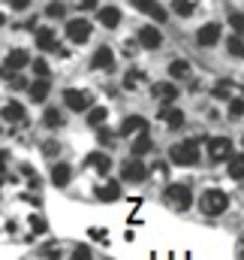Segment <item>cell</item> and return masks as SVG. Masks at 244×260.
Returning a JSON list of instances; mask_svg holds the SVG:
<instances>
[{
  "label": "cell",
  "mask_w": 244,
  "mask_h": 260,
  "mask_svg": "<svg viewBox=\"0 0 244 260\" xmlns=\"http://www.w3.org/2000/svg\"><path fill=\"white\" fill-rule=\"evenodd\" d=\"M169 160L175 167H196L199 164V142L196 139H181L169 148Z\"/></svg>",
  "instance_id": "obj_1"
},
{
  "label": "cell",
  "mask_w": 244,
  "mask_h": 260,
  "mask_svg": "<svg viewBox=\"0 0 244 260\" xmlns=\"http://www.w3.org/2000/svg\"><path fill=\"white\" fill-rule=\"evenodd\" d=\"M199 206H202V212H205L208 218H217V215H223V212L229 209V197H226V191H220V188H211V191L202 194Z\"/></svg>",
  "instance_id": "obj_2"
},
{
  "label": "cell",
  "mask_w": 244,
  "mask_h": 260,
  "mask_svg": "<svg viewBox=\"0 0 244 260\" xmlns=\"http://www.w3.org/2000/svg\"><path fill=\"white\" fill-rule=\"evenodd\" d=\"M163 200H166V206H169L172 212H187V209L193 206V191H190L187 185H169L166 194H163Z\"/></svg>",
  "instance_id": "obj_3"
},
{
  "label": "cell",
  "mask_w": 244,
  "mask_h": 260,
  "mask_svg": "<svg viewBox=\"0 0 244 260\" xmlns=\"http://www.w3.org/2000/svg\"><path fill=\"white\" fill-rule=\"evenodd\" d=\"M63 103H66V109H72V112H85V109H91L94 97H91V91H85V88H66V91H63Z\"/></svg>",
  "instance_id": "obj_4"
},
{
  "label": "cell",
  "mask_w": 244,
  "mask_h": 260,
  "mask_svg": "<svg viewBox=\"0 0 244 260\" xmlns=\"http://www.w3.org/2000/svg\"><path fill=\"white\" fill-rule=\"evenodd\" d=\"M208 157H211L214 164L229 160V157H232V139H229V136H214V139H208Z\"/></svg>",
  "instance_id": "obj_5"
},
{
  "label": "cell",
  "mask_w": 244,
  "mask_h": 260,
  "mask_svg": "<svg viewBox=\"0 0 244 260\" xmlns=\"http://www.w3.org/2000/svg\"><path fill=\"white\" fill-rule=\"evenodd\" d=\"M66 37H69V43H75V46L88 43V37H91V21H88V18H69V21H66Z\"/></svg>",
  "instance_id": "obj_6"
},
{
  "label": "cell",
  "mask_w": 244,
  "mask_h": 260,
  "mask_svg": "<svg viewBox=\"0 0 244 260\" xmlns=\"http://www.w3.org/2000/svg\"><path fill=\"white\" fill-rule=\"evenodd\" d=\"M220 37H223V30H220V24H217V21H208V24H202V27L196 30V43H199L202 49L217 46V43H220Z\"/></svg>",
  "instance_id": "obj_7"
},
{
  "label": "cell",
  "mask_w": 244,
  "mask_h": 260,
  "mask_svg": "<svg viewBox=\"0 0 244 260\" xmlns=\"http://www.w3.org/2000/svg\"><path fill=\"white\" fill-rule=\"evenodd\" d=\"M121 179L124 182H145V179H148V164H142L139 157L127 160L121 167Z\"/></svg>",
  "instance_id": "obj_8"
},
{
  "label": "cell",
  "mask_w": 244,
  "mask_h": 260,
  "mask_svg": "<svg viewBox=\"0 0 244 260\" xmlns=\"http://www.w3.org/2000/svg\"><path fill=\"white\" fill-rule=\"evenodd\" d=\"M139 46H142V49H160V46H163V34H160V27H154V24L139 27Z\"/></svg>",
  "instance_id": "obj_9"
},
{
  "label": "cell",
  "mask_w": 244,
  "mask_h": 260,
  "mask_svg": "<svg viewBox=\"0 0 244 260\" xmlns=\"http://www.w3.org/2000/svg\"><path fill=\"white\" fill-rule=\"evenodd\" d=\"M24 115H27V109H24L18 100H9V103H3V106H0V118H3L6 124H21V121H24Z\"/></svg>",
  "instance_id": "obj_10"
},
{
  "label": "cell",
  "mask_w": 244,
  "mask_h": 260,
  "mask_svg": "<svg viewBox=\"0 0 244 260\" xmlns=\"http://www.w3.org/2000/svg\"><path fill=\"white\" fill-rule=\"evenodd\" d=\"M151 94H154V100H160V103H175L181 91L175 88V82H157Z\"/></svg>",
  "instance_id": "obj_11"
},
{
  "label": "cell",
  "mask_w": 244,
  "mask_h": 260,
  "mask_svg": "<svg viewBox=\"0 0 244 260\" xmlns=\"http://www.w3.org/2000/svg\"><path fill=\"white\" fill-rule=\"evenodd\" d=\"M91 67H94V70H112V67H115V52H112L109 46H100V49L94 52V58H91Z\"/></svg>",
  "instance_id": "obj_12"
},
{
  "label": "cell",
  "mask_w": 244,
  "mask_h": 260,
  "mask_svg": "<svg viewBox=\"0 0 244 260\" xmlns=\"http://www.w3.org/2000/svg\"><path fill=\"white\" fill-rule=\"evenodd\" d=\"M160 118H163V124H166V127H172V130L184 124V112L178 109V106H172V103H166V106L160 109Z\"/></svg>",
  "instance_id": "obj_13"
},
{
  "label": "cell",
  "mask_w": 244,
  "mask_h": 260,
  "mask_svg": "<svg viewBox=\"0 0 244 260\" xmlns=\"http://www.w3.org/2000/svg\"><path fill=\"white\" fill-rule=\"evenodd\" d=\"M27 64H30V55H27L24 49H12V52L3 58V67H9V70H15V73H18V70H24Z\"/></svg>",
  "instance_id": "obj_14"
},
{
  "label": "cell",
  "mask_w": 244,
  "mask_h": 260,
  "mask_svg": "<svg viewBox=\"0 0 244 260\" xmlns=\"http://www.w3.org/2000/svg\"><path fill=\"white\" fill-rule=\"evenodd\" d=\"M97 18H100V24H103V27H109V30H115V27L121 24V9H118V6H103Z\"/></svg>",
  "instance_id": "obj_15"
},
{
  "label": "cell",
  "mask_w": 244,
  "mask_h": 260,
  "mask_svg": "<svg viewBox=\"0 0 244 260\" xmlns=\"http://www.w3.org/2000/svg\"><path fill=\"white\" fill-rule=\"evenodd\" d=\"M85 164H88V167H94L100 176H106V173L112 170V157H109V154H103V151H94V154H88V157H85Z\"/></svg>",
  "instance_id": "obj_16"
},
{
  "label": "cell",
  "mask_w": 244,
  "mask_h": 260,
  "mask_svg": "<svg viewBox=\"0 0 244 260\" xmlns=\"http://www.w3.org/2000/svg\"><path fill=\"white\" fill-rule=\"evenodd\" d=\"M69 179H72V167L69 164H55L52 167V185L55 188H66Z\"/></svg>",
  "instance_id": "obj_17"
},
{
  "label": "cell",
  "mask_w": 244,
  "mask_h": 260,
  "mask_svg": "<svg viewBox=\"0 0 244 260\" xmlns=\"http://www.w3.org/2000/svg\"><path fill=\"white\" fill-rule=\"evenodd\" d=\"M36 46H39L43 52H55V49H58L55 30H52V27H39V30H36Z\"/></svg>",
  "instance_id": "obj_18"
},
{
  "label": "cell",
  "mask_w": 244,
  "mask_h": 260,
  "mask_svg": "<svg viewBox=\"0 0 244 260\" xmlns=\"http://www.w3.org/2000/svg\"><path fill=\"white\" fill-rule=\"evenodd\" d=\"M151 148H154V142H151V133H148V130H142V133L133 139V145H130L133 157H142V154H148Z\"/></svg>",
  "instance_id": "obj_19"
},
{
  "label": "cell",
  "mask_w": 244,
  "mask_h": 260,
  "mask_svg": "<svg viewBox=\"0 0 244 260\" xmlns=\"http://www.w3.org/2000/svg\"><path fill=\"white\" fill-rule=\"evenodd\" d=\"M130 3H133L136 9H142V12H151L157 21H166V9H163L157 0H130Z\"/></svg>",
  "instance_id": "obj_20"
},
{
  "label": "cell",
  "mask_w": 244,
  "mask_h": 260,
  "mask_svg": "<svg viewBox=\"0 0 244 260\" xmlns=\"http://www.w3.org/2000/svg\"><path fill=\"white\" fill-rule=\"evenodd\" d=\"M142 130H148V121L142 118V115H127L121 121V136H130V133H142Z\"/></svg>",
  "instance_id": "obj_21"
},
{
  "label": "cell",
  "mask_w": 244,
  "mask_h": 260,
  "mask_svg": "<svg viewBox=\"0 0 244 260\" xmlns=\"http://www.w3.org/2000/svg\"><path fill=\"white\" fill-rule=\"evenodd\" d=\"M97 200H100V203H115V200H121V185H118V182H106L103 188H97Z\"/></svg>",
  "instance_id": "obj_22"
},
{
  "label": "cell",
  "mask_w": 244,
  "mask_h": 260,
  "mask_svg": "<svg viewBox=\"0 0 244 260\" xmlns=\"http://www.w3.org/2000/svg\"><path fill=\"white\" fill-rule=\"evenodd\" d=\"M145 82H148V76H145L142 70H136V67L124 73V88H127V91H136V88H139V85H145Z\"/></svg>",
  "instance_id": "obj_23"
},
{
  "label": "cell",
  "mask_w": 244,
  "mask_h": 260,
  "mask_svg": "<svg viewBox=\"0 0 244 260\" xmlns=\"http://www.w3.org/2000/svg\"><path fill=\"white\" fill-rule=\"evenodd\" d=\"M27 91H30V100H36V103H43V100L49 97V91H52V85H49V79H36V82H33L30 88H27Z\"/></svg>",
  "instance_id": "obj_24"
},
{
  "label": "cell",
  "mask_w": 244,
  "mask_h": 260,
  "mask_svg": "<svg viewBox=\"0 0 244 260\" xmlns=\"http://www.w3.org/2000/svg\"><path fill=\"white\" fill-rule=\"evenodd\" d=\"M229 176H232L235 182H241V179H244V151L229 157Z\"/></svg>",
  "instance_id": "obj_25"
},
{
  "label": "cell",
  "mask_w": 244,
  "mask_h": 260,
  "mask_svg": "<svg viewBox=\"0 0 244 260\" xmlns=\"http://www.w3.org/2000/svg\"><path fill=\"white\" fill-rule=\"evenodd\" d=\"M106 118H109V109H106V106H94L91 115H88V124H91V127H103Z\"/></svg>",
  "instance_id": "obj_26"
},
{
  "label": "cell",
  "mask_w": 244,
  "mask_h": 260,
  "mask_svg": "<svg viewBox=\"0 0 244 260\" xmlns=\"http://www.w3.org/2000/svg\"><path fill=\"white\" fill-rule=\"evenodd\" d=\"M169 76L172 79H190V64L181 61V58L178 61H169Z\"/></svg>",
  "instance_id": "obj_27"
},
{
  "label": "cell",
  "mask_w": 244,
  "mask_h": 260,
  "mask_svg": "<svg viewBox=\"0 0 244 260\" xmlns=\"http://www.w3.org/2000/svg\"><path fill=\"white\" fill-rule=\"evenodd\" d=\"M232 91H235V85H232V82H217L211 94H214L217 100H232Z\"/></svg>",
  "instance_id": "obj_28"
},
{
  "label": "cell",
  "mask_w": 244,
  "mask_h": 260,
  "mask_svg": "<svg viewBox=\"0 0 244 260\" xmlns=\"http://www.w3.org/2000/svg\"><path fill=\"white\" fill-rule=\"evenodd\" d=\"M43 124H46V127H61L63 124L61 109H46V112H43Z\"/></svg>",
  "instance_id": "obj_29"
},
{
  "label": "cell",
  "mask_w": 244,
  "mask_h": 260,
  "mask_svg": "<svg viewBox=\"0 0 244 260\" xmlns=\"http://www.w3.org/2000/svg\"><path fill=\"white\" fill-rule=\"evenodd\" d=\"M226 49H229L232 58H244V40L241 37H229L226 40Z\"/></svg>",
  "instance_id": "obj_30"
},
{
  "label": "cell",
  "mask_w": 244,
  "mask_h": 260,
  "mask_svg": "<svg viewBox=\"0 0 244 260\" xmlns=\"http://www.w3.org/2000/svg\"><path fill=\"white\" fill-rule=\"evenodd\" d=\"M229 118H232V121L244 118V97H232V100H229Z\"/></svg>",
  "instance_id": "obj_31"
},
{
  "label": "cell",
  "mask_w": 244,
  "mask_h": 260,
  "mask_svg": "<svg viewBox=\"0 0 244 260\" xmlns=\"http://www.w3.org/2000/svg\"><path fill=\"white\" fill-rule=\"evenodd\" d=\"M193 9H196V6H193L190 0H172V12H175V15H184V18H187V15H193Z\"/></svg>",
  "instance_id": "obj_32"
},
{
  "label": "cell",
  "mask_w": 244,
  "mask_h": 260,
  "mask_svg": "<svg viewBox=\"0 0 244 260\" xmlns=\"http://www.w3.org/2000/svg\"><path fill=\"white\" fill-rule=\"evenodd\" d=\"M30 70H33V76H36V79H49V76H52V67L46 64L43 58H36V61L30 64Z\"/></svg>",
  "instance_id": "obj_33"
},
{
  "label": "cell",
  "mask_w": 244,
  "mask_h": 260,
  "mask_svg": "<svg viewBox=\"0 0 244 260\" xmlns=\"http://www.w3.org/2000/svg\"><path fill=\"white\" fill-rule=\"evenodd\" d=\"M63 15H66V9H63V3H58V0L46 6V18H63Z\"/></svg>",
  "instance_id": "obj_34"
},
{
  "label": "cell",
  "mask_w": 244,
  "mask_h": 260,
  "mask_svg": "<svg viewBox=\"0 0 244 260\" xmlns=\"http://www.w3.org/2000/svg\"><path fill=\"white\" fill-rule=\"evenodd\" d=\"M229 24H232V27H235V34L241 37V34H244V12H232V15H229Z\"/></svg>",
  "instance_id": "obj_35"
},
{
  "label": "cell",
  "mask_w": 244,
  "mask_h": 260,
  "mask_svg": "<svg viewBox=\"0 0 244 260\" xmlns=\"http://www.w3.org/2000/svg\"><path fill=\"white\" fill-rule=\"evenodd\" d=\"M69 260H91V248H88V245H75L72 254H69Z\"/></svg>",
  "instance_id": "obj_36"
},
{
  "label": "cell",
  "mask_w": 244,
  "mask_h": 260,
  "mask_svg": "<svg viewBox=\"0 0 244 260\" xmlns=\"http://www.w3.org/2000/svg\"><path fill=\"white\" fill-rule=\"evenodd\" d=\"M100 142H103V145H106V148H112V145H115V133H112V130H100Z\"/></svg>",
  "instance_id": "obj_37"
},
{
  "label": "cell",
  "mask_w": 244,
  "mask_h": 260,
  "mask_svg": "<svg viewBox=\"0 0 244 260\" xmlns=\"http://www.w3.org/2000/svg\"><path fill=\"white\" fill-rule=\"evenodd\" d=\"M43 154H46V157H55V154H61V145H58V142H46V145H43Z\"/></svg>",
  "instance_id": "obj_38"
},
{
  "label": "cell",
  "mask_w": 244,
  "mask_h": 260,
  "mask_svg": "<svg viewBox=\"0 0 244 260\" xmlns=\"http://www.w3.org/2000/svg\"><path fill=\"white\" fill-rule=\"evenodd\" d=\"M30 227H33L36 233H43V230H46V221H43L39 215H33V218H30Z\"/></svg>",
  "instance_id": "obj_39"
},
{
  "label": "cell",
  "mask_w": 244,
  "mask_h": 260,
  "mask_svg": "<svg viewBox=\"0 0 244 260\" xmlns=\"http://www.w3.org/2000/svg\"><path fill=\"white\" fill-rule=\"evenodd\" d=\"M72 3H75L78 9H94V6H97V0H72Z\"/></svg>",
  "instance_id": "obj_40"
},
{
  "label": "cell",
  "mask_w": 244,
  "mask_h": 260,
  "mask_svg": "<svg viewBox=\"0 0 244 260\" xmlns=\"http://www.w3.org/2000/svg\"><path fill=\"white\" fill-rule=\"evenodd\" d=\"M9 6H12V9H27L30 0H9Z\"/></svg>",
  "instance_id": "obj_41"
},
{
  "label": "cell",
  "mask_w": 244,
  "mask_h": 260,
  "mask_svg": "<svg viewBox=\"0 0 244 260\" xmlns=\"http://www.w3.org/2000/svg\"><path fill=\"white\" fill-rule=\"evenodd\" d=\"M6 182V164H0V185Z\"/></svg>",
  "instance_id": "obj_42"
},
{
  "label": "cell",
  "mask_w": 244,
  "mask_h": 260,
  "mask_svg": "<svg viewBox=\"0 0 244 260\" xmlns=\"http://www.w3.org/2000/svg\"><path fill=\"white\" fill-rule=\"evenodd\" d=\"M172 260H187V254H178V257H172Z\"/></svg>",
  "instance_id": "obj_43"
},
{
  "label": "cell",
  "mask_w": 244,
  "mask_h": 260,
  "mask_svg": "<svg viewBox=\"0 0 244 260\" xmlns=\"http://www.w3.org/2000/svg\"><path fill=\"white\" fill-rule=\"evenodd\" d=\"M3 21H6V18H3V12H0V27H3Z\"/></svg>",
  "instance_id": "obj_44"
},
{
  "label": "cell",
  "mask_w": 244,
  "mask_h": 260,
  "mask_svg": "<svg viewBox=\"0 0 244 260\" xmlns=\"http://www.w3.org/2000/svg\"><path fill=\"white\" fill-rule=\"evenodd\" d=\"M241 260H244V248H241Z\"/></svg>",
  "instance_id": "obj_45"
}]
</instances>
